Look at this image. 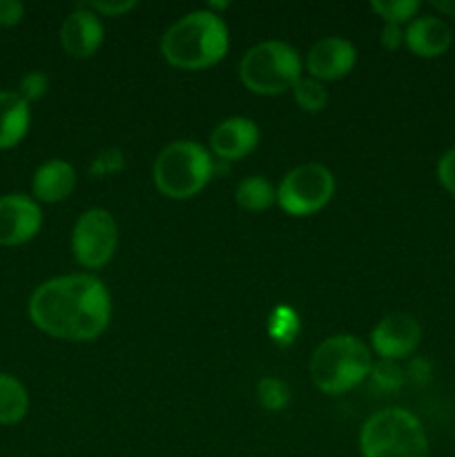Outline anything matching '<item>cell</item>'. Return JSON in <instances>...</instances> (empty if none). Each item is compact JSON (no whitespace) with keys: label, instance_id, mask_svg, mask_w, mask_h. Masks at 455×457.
I'll return each instance as SVG.
<instances>
[{"label":"cell","instance_id":"cell-10","mask_svg":"<svg viewBox=\"0 0 455 457\" xmlns=\"http://www.w3.org/2000/svg\"><path fill=\"white\" fill-rule=\"evenodd\" d=\"M43 226V212L31 196L13 192L0 196V245H22Z\"/></svg>","mask_w":455,"mask_h":457},{"label":"cell","instance_id":"cell-1","mask_svg":"<svg viewBox=\"0 0 455 457\" xmlns=\"http://www.w3.org/2000/svg\"><path fill=\"white\" fill-rule=\"evenodd\" d=\"M27 311L36 328L52 337L92 342L110 324L112 299L101 279L79 272L43 281L31 293Z\"/></svg>","mask_w":455,"mask_h":457},{"label":"cell","instance_id":"cell-5","mask_svg":"<svg viewBox=\"0 0 455 457\" xmlns=\"http://www.w3.org/2000/svg\"><path fill=\"white\" fill-rule=\"evenodd\" d=\"M214 161L196 141H174L159 152L152 168L156 190L168 199H190L210 183Z\"/></svg>","mask_w":455,"mask_h":457},{"label":"cell","instance_id":"cell-25","mask_svg":"<svg viewBox=\"0 0 455 457\" xmlns=\"http://www.w3.org/2000/svg\"><path fill=\"white\" fill-rule=\"evenodd\" d=\"M437 181L449 195L455 196V147L446 150L437 161Z\"/></svg>","mask_w":455,"mask_h":457},{"label":"cell","instance_id":"cell-30","mask_svg":"<svg viewBox=\"0 0 455 457\" xmlns=\"http://www.w3.org/2000/svg\"><path fill=\"white\" fill-rule=\"evenodd\" d=\"M433 9L446 18H455V0H433Z\"/></svg>","mask_w":455,"mask_h":457},{"label":"cell","instance_id":"cell-16","mask_svg":"<svg viewBox=\"0 0 455 457\" xmlns=\"http://www.w3.org/2000/svg\"><path fill=\"white\" fill-rule=\"evenodd\" d=\"M29 129V103L18 92H0V150L16 147Z\"/></svg>","mask_w":455,"mask_h":457},{"label":"cell","instance_id":"cell-6","mask_svg":"<svg viewBox=\"0 0 455 457\" xmlns=\"http://www.w3.org/2000/svg\"><path fill=\"white\" fill-rule=\"evenodd\" d=\"M239 79L250 92L275 96L290 92L302 79V58L297 49L281 40H263L239 61Z\"/></svg>","mask_w":455,"mask_h":457},{"label":"cell","instance_id":"cell-13","mask_svg":"<svg viewBox=\"0 0 455 457\" xmlns=\"http://www.w3.org/2000/svg\"><path fill=\"white\" fill-rule=\"evenodd\" d=\"M259 143V128L245 116L221 120L210 134V150L221 161H239L248 156Z\"/></svg>","mask_w":455,"mask_h":457},{"label":"cell","instance_id":"cell-3","mask_svg":"<svg viewBox=\"0 0 455 457\" xmlns=\"http://www.w3.org/2000/svg\"><path fill=\"white\" fill-rule=\"evenodd\" d=\"M373 369L370 348L355 335H333L315 348L312 384L326 395H342L364 382Z\"/></svg>","mask_w":455,"mask_h":457},{"label":"cell","instance_id":"cell-24","mask_svg":"<svg viewBox=\"0 0 455 457\" xmlns=\"http://www.w3.org/2000/svg\"><path fill=\"white\" fill-rule=\"evenodd\" d=\"M47 85L49 79L43 71H29L27 76H22L21 85H18V94H21L27 103L38 101V98L47 92Z\"/></svg>","mask_w":455,"mask_h":457},{"label":"cell","instance_id":"cell-22","mask_svg":"<svg viewBox=\"0 0 455 457\" xmlns=\"http://www.w3.org/2000/svg\"><path fill=\"white\" fill-rule=\"evenodd\" d=\"M268 330H270V337L279 344H290L294 335L299 333V317L293 308L279 306L270 317V324H268Z\"/></svg>","mask_w":455,"mask_h":457},{"label":"cell","instance_id":"cell-4","mask_svg":"<svg viewBox=\"0 0 455 457\" xmlns=\"http://www.w3.org/2000/svg\"><path fill=\"white\" fill-rule=\"evenodd\" d=\"M361 457H428V436L410 411L382 409L360 431Z\"/></svg>","mask_w":455,"mask_h":457},{"label":"cell","instance_id":"cell-7","mask_svg":"<svg viewBox=\"0 0 455 457\" xmlns=\"http://www.w3.org/2000/svg\"><path fill=\"white\" fill-rule=\"evenodd\" d=\"M333 195V172L321 163H303L281 179L277 187V204L290 217H308L326 208Z\"/></svg>","mask_w":455,"mask_h":457},{"label":"cell","instance_id":"cell-21","mask_svg":"<svg viewBox=\"0 0 455 457\" xmlns=\"http://www.w3.org/2000/svg\"><path fill=\"white\" fill-rule=\"evenodd\" d=\"M257 400L263 409L268 411H281L288 406L290 402V388L288 384L281 382L277 378H263L257 384Z\"/></svg>","mask_w":455,"mask_h":457},{"label":"cell","instance_id":"cell-14","mask_svg":"<svg viewBox=\"0 0 455 457\" xmlns=\"http://www.w3.org/2000/svg\"><path fill=\"white\" fill-rule=\"evenodd\" d=\"M404 45L419 58H437L453 45V31L440 16H418L406 25Z\"/></svg>","mask_w":455,"mask_h":457},{"label":"cell","instance_id":"cell-26","mask_svg":"<svg viewBox=\"0 0 455 457\" xmlns=\"http://www.w3.org/2000/svg\"><path fill=\"white\" fill-rule=\"evenodd\" d=\"M87 9H92L96 16H123V13L136 9L134 0H114V3H87Z\"/></svg>","mask_w":455,"mask_h":457},{"label":"cell","instance_id":"cell-12","mask_svg":"<svg viewBox=\"0 0 455 457\" xmlns=\"http://www.w3.org/2000/svg\"><path fill=\"white\" fill-rule=\"evenodd\" d=\"M62 49L74 58H89L96 54V49L103 45L105 29H103L101 16L87 9L85 4H79L61 25Z\"/></svg>","mask_w":455,"mask_h":457},{"label":"cell","instance_id":"cell-19","mask_svg":"<svg viewBox=\"0 0 455 457\" xmlns=\"http://www.w3.org/2000/svg\"><path fill=\"white\" fill-rule=\"evenodd\" d=\"M422 4L418 0H373L370 9L382 18L386 25H404L418 18V12Z\"/></svg>","mask_w":455,"mask_h":457},{"label":"cell","instance_id":"cell-18","mask_svg":"<svg viewBox=\"0 0 455 457\" xmlns=\"http://www.w3.org/2000/svg\"><path fill=\"white\" fill-rule=\"evenodd\" d=\"M235 201L241 210L248 212H263L277 201V190L263 177H248L239 181L235 190Z\"/></svg>","mask_w":455,"mask_h":457},{"label":"cell","instance_id":"cell-28","mask_svg":"<svg viewBox=\"0 0 455 457\" xmlns=\"http://www.w3.org/2000/svg\"><path fill=\"white\" fill-rule=\"evenodd\" d=\"M123 168V154L116 150H107L94 161L92 165V172L94 174H107V172H114V170Z\"/></svg>","mask_w":455,"mask_h":457},{"label":"cell","instance_id":"cell-15","mask_svg":"<svg viewBox=\"0 0 455 457\" xmlns=\"http://www.w3.org/2000/svg\"><path fill=\"white\" fill-rule=\"evenodd\" d=\"M74 186L76 170L62 159L45 161L31 179V192H34L36 201H43V204L65 201L74 190Z\"/></svg>","mask_w":455,"mask_h":457},{"label":"cell","instance_id":"cell-20","mask_svg":"<svg viewBox=\"0 0 455 457\" xmlns=\"http://www.w3.org/2000/svg\"><path fill=\"white\" fill-rule=\"evenodd\" d=\"M293 96L297 101V105L306 112H321L326 105H328V92H326L324 85L315 79H299L297 85L293 89Z\"/></svg>","mask_w":455,"mask_h":457},{"label":"cell","instance_id":"cell-17","mask_svg":"<svg viewBox=\"0 0 455 457\" xmlns=\"http://www.w3.org/2000/svg\"><path fill=\"white\" fill-rule=\"evenodd\" d=\"M29 411L27 388L13 375L0 373V424H18Z\"/></svg>","mask_w":455,"mask_h":457},{"label":"cell","instance_id":"cell-8","mask_svg":"<svg viewBox=\"0 0 455 457\" xmlns=\"http://www.w3.org/2000/svg\"><path fill=\"white\" fill-rule=\"evenodd\" d=\"M119 245V226L107 210L92 208L83 212L71 230V250L80 266L98 268L105 266Z\"/></svg>","mask_w":455,"mask_h":457},{"label":"cell","instance_id":"cell-2","mask_svg":"<svg viewBox=\"0 0 455 457\" xmlns=\"http://www.w3.org/2000/svg\"><path fill=\"white\" fill-rule=\"evenodd\" d=\"M230 47V34L219 13L196 9L178 18L161 38V54L178 70H205L221 61Z\"/></svg>","mask_w":455,"mask_h":457},{"label":"cell","instance_id":"cell-9","mask_svg":"<svg viewBox=\"0 0 455 457\" xmlns=\"http://www.w3.org/2000/svg\"><path fill=\"white\" fill-rule=\"evenodd\" d=\"M419 342H422V326L413 315H406V312H391L382 317L370 333L373 351L388 361L413 355Z\"/></svg>","mask_w":455,"mask_h":457},{"label":"cell","instance_id":"cell-11","mask_svg":"<svg viewBox=\"0 0 455 457\" xmlns=\"http://www.w3.org/2000/svg\"><path fill=\"white\" fill-rule=\"evenodd\" d=\"M357 49L342 36H324L310 47L306 56V70L315 80L343 79L355 67Z\"/></svg>","mask_w":455,"mask_h":457},{"label":"cell","instance_id":"cell-27","mask_svg":"<svg viewBox=\"0 0 455 457\" xmlns=\"http://www.w3.org/2000/svg\"><path fill=\"white\" fill-rule=\"evenodd\" d=\"M25 16V7L18 0H0V27H13Z\"/></svg>","mask_w":455,"mask_h":457},{"label":"cell","instance_id":"cell-29","mask_svg":"<svg viewBox=\"0 0 455 457\" xmlns=\"http://www.w3.org/2000/svg\"><path fill=\"white\" fill-rule=\"evenodd\" d=\"M382 45L386 49H400L404 45V29L400 25H384Z\"/></svg>","mask_w":455,"mask_h":457},{"label":"cell","instance_id":"cell-23","mask_svg":"<svg viewBox=\"0 0 455 457\" xmlns=\"http://www.w3.org/2000/svg\"><path fill=\"white\" fill-rule=\"evenodd\" d=\"M370 378H373V382L377 384L382 391H397V388L404 384L406 375L395 361L382 360L379 364H373V369H370Z\"/></svg>","mask_w":455,"mask_h":457}]
</instances>
